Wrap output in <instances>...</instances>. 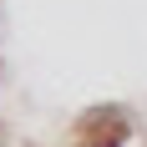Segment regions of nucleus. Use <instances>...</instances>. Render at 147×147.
<instances>
[{
  "instance_id": "f257e3e1",
  "label": "nucleus",
  "mask_w": 147,
  "mask_h": 147,
  "mask_svg": "<svg viewBox=\"0 0 147 147\" xmlns=\"http://www.w3.org/2000/svg\"><path fill=\"white\" fill-rule=\"evenodd\" d=\"M0 147H147V0H0Z\"/></svg>"
}]
</instances>
